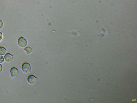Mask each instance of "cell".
Wrapping results in <instances>:
<instances>
[{"mask_svg":"<svg viewBox=\"0 0 137 103\" xmlns=\"http://www.w3.org/2000/svg\"><path fill=\"white\" fill-rule=\"evenodd\" d=\"M10 73L12 78H15L18 76L19 74V70L16 68L13 67L10 70Z\"/></svg>","mask_w":137,"mask_h":103,"instance_id":"obj_4","label":"cell"},{"mask_svg":"<svg viewBox=\"0 0 137 103\" xmlns=\"http://www.w3.org/2000/svg\"><path fill=\"white\" fill-rule=\"evenodd\" d=\"M17 43L19 46L22 48L25 47L27 45V41L23 37H21L18 39Z\"/></svg>","mask_w":137,"mask_h":103,"instance_id":"obj_2","label":"cell"},{"mask_svg":"<svg viewBox=\"0 0 137 103\" xmlns=\"http://www.w3.org/2000/svg\"><path fill=\"white\" fill-rule=\"evenodd\" d=\"M13 59V55L11 54L7 53L5 55L4 59L5 61L7 62H11Z\"/></svg>","mask_w":137,"mask_h":103,"instance_id":"obj_5","label":"cell"},{"mask_svg":"<svg viewBox=\"0 0 137 103\" xmlns=\"http://www.w3.org/2000/svg\"><path fill=\"white\" fill-rule=\"evenodd\" d=\"M38 79L34 75H31L27 78V81L30 84L32 85L36 83Z\"/></svg>","mask_w":137,"mask_h":103,"instance_id":"obj_3","label":"cell"},{"mask_svg":"<svg viewBox=\"0 0 137 103\" xmlns=\"http://www.w3.org/2000/svg\"><path fill=\"white\" fill-rule=\"evenodd\" d=\"M22 69L24 73H29L31 71V65L28 63H24L22 65Z\"/></svg>","mask_w":137,"mask_h":103,"instance_id":"obj_1","label":"cell"},{"mask_svg":"<svg viewBox=\"0 0 137 103\" xmlns=\"http://www.w3.org/2000/svg\"><path fill=\"white\" fill-rule=\"evenodd\" d=\"M7 50L4 47H0V55L3 56L6 54Z\"/></svg>","mask_w":137,"mask_h":103,"instance_id":"obj_7","label":"cell"},{"mask_svg":"<svg viewBox=\"0 0 137 103\" xmlns=\"http://www.w3.org/2000/svg\"><path fill=\"white\" fill-rule=\"evenodd\" d=\"M2 70V67L1 64H0V73L1 72Z\"/></svg>","mask_w":137,"mask_h":103,"instance_id":"obj_11","label":"cell"},{"mask_svg":"<svg viewBox=\"0 0 137 103\" xmlns=\"http://www.w3.org/2000/svg\"><path fill=\"white\" fill-rule=\"evenodd\" d=\"M24 50L28 55L31 54L33 51V50L30 47H27L24 49Z\"/></svg>","mask_w":137,"mask_h":103,"instance_id":"obj_6","label":"cell"},{"mask_svg":"<svg viewBox=\"0 0 137 103\" xmlns=\"http://www.w3.org/2000/svg\"><path fill=\"white\" fill-rule=\"evenodd\" d=\"M3 26V23L2 22V21L0 19V29H2V27Z\"/></svg>","mask_w":137,"mask_h":103,"instance_id":"obj_9","label":"cell"},{"mask_svg":"<svg viewBox=\"0 0 137 103\" xmlns=\"http://www.w3.org/2000/svg\"><path fill=\"white\" fill-rule=\"evenodd\" d=\"M2 34L1 32H0V41H1L2 39Z\"/></svg>","mask_w":137,"mask_h":103,"instance_id":"obj_10","label":"cell"},{"mask_svg":"<svg viewBox=\"0 0 137 103\" xmlns=\"http://www.w3.org/2000/svg\"><path fill=\"white\" fill-rule=\"evenodd\" d=\"M4 61V57L0 55V64L2 63Z\"/></svg>","mask_w":137,"mask_h":103,"instance_id":"obj_8","label":"cell"}]
</instances>
